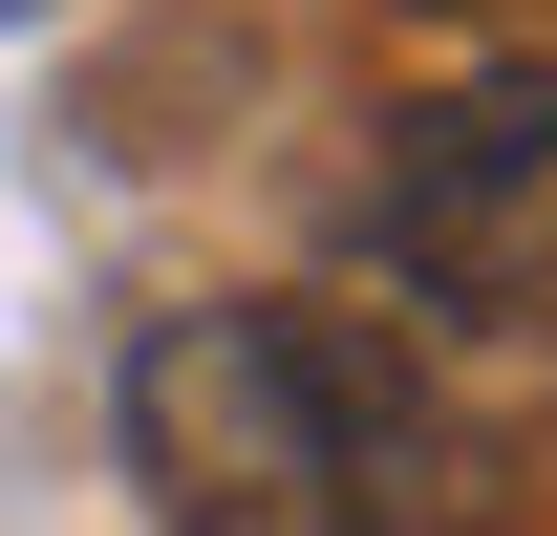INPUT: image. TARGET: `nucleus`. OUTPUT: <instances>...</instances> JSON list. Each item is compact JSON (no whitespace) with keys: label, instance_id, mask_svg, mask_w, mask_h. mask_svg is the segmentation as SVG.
<instances>
[{"label":"nucleus","instance_id":"obj_1","mask_svg":"<svg viewBox=\"0 0 557 536\" xmlns=\"http://www.w3.org/2000/svg\"><path fill=\"white\" fill-rule=\"evenodd\" d=\"M108 407H129L150 536H450V515H493L450 387L344 301H172V322H129Z\"/></svg>","mask_w":557,"mask_h":536},{"label":"nucleus","instance_id":"obj_2","mask_svg":"<svg viewBox=\"0 0 557 536\" xmlns=\"http://www.w3.org/2000/svg\"><path fill=\"white\" fill-rule=\"evenodd\" d=\"M364 279L429 322H515L557 301V65H472L429 86L386 172H364Z\"/></svg>","mask_w":557,"mask_h":536}]
</instances>
